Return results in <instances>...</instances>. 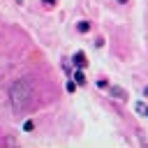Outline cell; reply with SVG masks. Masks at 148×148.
<instances>
[{"label": "cell", "mask_w": 148, "mask_h": 148, "mask_svg": "<svg viewBox=\"0 0 148 148\" xmlns=\"http://www.w3.org/2000/svg\"><path fill=\"white\" fill-rule=\"evenodd\" d=\"M72 79H74V81H76L79 86H83V83H86V76H83V72H81V67H79V69L74 72V76H72Z\"/></svg>", "instance_id": "5"}, {"label": "cell", "mask_w": 148, "mask_h": 148, "mask_svg": "<svg viewBox=\"0 0 148 148\" xmlns=\"http://www.w3.org/2000/svg\"><path fill=\"white\" fill-rule=\"evenodd\" d=\"M76 86H79L76 81H67V86H65V88H67V92H74V90H76Z\"/></svg>", "instance_id": "7"}, {"label": "cell", "mask_w": 148, "mask_h": 148, "mask_svg": "<svg viewBox=\"0 0 148 148\" xmlns=\"http://www.w3.org/2000/svg\"><path fill=\"white\" fill-rule=\"evenodd\" d=\"M30 83L25 79H16L12 86H9V104L16 113L25 111V106L30 104Z\"/></svg>", "instance_id": "1"}, {"label": "cell", "mask_w": 148, "mask_h": 148, "mask_svg": "<svg viewBox=\"0 0 148 148\" xmlns=\"http://www.w3.org/2000/svg\"><path fill=\"white\" fill-rule=\"evenodd\" d=\"M143 95H146V97H148V86H146V88H143Z\"/></svg>", "instance_id": "11"}, {"label": "cell", "mask_w": 148, "mask_h": 148, "mask_svg": "<svg viewBox=\"0 0 148 148\" xmlns=\"http://www.w3.org/2000/svg\"><path fill=\"white\" fill-rule=\"evenodd\" d=\"M97 86H99V88H109V83H106L104 79H99V81H97Z\"/></svg>", "instance_id": "10"}, {"label": "cell", "mask_w": 148, "mask_h": 148, "mask_svg": "<svg viewBox=\"0 0 148 148\" xmlns=\"http://www.w3.org/2000/svg\"><path fill=\"white\" fill-rule=\"evenodd\" d=\"M42 5H44V7H49V9H51V7H56V0H42Z\"/></svg>", "instance_id": "9"}, {"label": "cell", "mask_w": 148, "mask_h": 148, "mask_svg": "<svg viewBox=\"0 0 148 148\" xmlns=\"http://www.w3.org/2000/svg\"><path fill=\"white\" fill-rule=\"evenodd\" d=\"M72 62H74L76 67H81V69H83V67H86V62H88V60H86V53H83V51H76V53H74V58H72Z\"/></svg>", "instance_id": "3"}, {"label": "cell", "mask_w": 148, "mask_h": 148, "mask_svg": "<svg viewBox=\"0 0 148 148\" xmlns=\"http://www.w3.org/2000/svg\"><path fill=\"white\" fill-rule=\"evenodd\" d=\"M76 30H79V32H88V30H90V23H88V21H79V23H76Z\"/></svg>", "instance_id": "6"}, {"label": "cell", "mask_w": 148, "mask_h": 148, "mask_svg": "<svg viewBox=\"0 0 148 148\" xmlns=\"http://www.w3.org/2000/svg\"><path fill=\"white\" fill-rule=\"evenodd\" d=\"M109 92H111V97H116V99H127V92H125L120 86H109Z\"/></svg>", "instance_id": "2"}, {"label": "cell", "mask_w": 148, "mask_h": 148, "mask_svg": "<svg viewBox=\"0 0 148 148\" xmlns=\"http://www.w3.org/2000/svg\"><path fill=\"white\" fill-rule=\"evenodd\" d=\"M118 2H120V5H125V2H127V0H118Z\"/></svg>", "instance_id": "12"}, {"label": "cell", "mask_w": 148, "mask_h": 148, "mask_svg": "<svg viewBox=\"0 0 148 148\" xmlns=\"http://www.w3.org/2000/svg\"><path fill=\"white\" fill-rule=\"evenodd\" d=\"M134 109H136V113H139V116H146V118H148V104L136 102V104H134Z\"/></svg>", "instance_id": "4"}, {"label": "cell", "mask_w": 148, "mask_h": 148, "mask_svg": "<svg viewBox=\"0 0 148 148\" xmlns=\"http://www.w3.org/2000/svg\"><path fill=\"white\" fill-rule=\"evenodd\" d=\"M32 127H35V123H32V120H25V123H23V130H25V132H30Z\"/></svg>", "instance_id": "8"}]
</instances>
